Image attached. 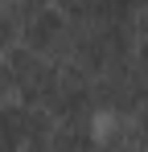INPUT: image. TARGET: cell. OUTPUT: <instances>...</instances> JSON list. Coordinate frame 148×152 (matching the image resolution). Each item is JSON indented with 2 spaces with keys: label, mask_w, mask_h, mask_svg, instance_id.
I'll use <instances>...</instances> for the list:
<instances>
[{
  "label": "cell",
  "mask_w": 148,
  "mask_h": 152,
  "mask_svg": "<svg viewBox=\"0 0 148 152\" xmlns=\"http://www.w3.org/2000/svg\"><path fill=\"white\" fill-rule=\"evenodd\" d=\"M132 33H136V41L148 45V0H140L136 12H132Z\"/></svg>",
  "instance_id": "8"
},
{
  "label": "cell",
  "mask_w": 148,
  "mask_h": 152,
  "mask_svg": "<svg viewBox=\"0 0 148 152\" xmlns=\"http://www.w3.org/2000/svg\"><path fill=\"white\" fill-rule=\"evenodd\" d=\"M41 107H45V115L53 119V124H86V119L99 115V107H95V82L82 74V70L58 62V74H53V82H49Z\"/></svg>",
  "instance_id": "2"
},
{
  "label": "cell",
  "mask_w": 148,
  "mask_h": 152,
  "mask_svg": "<svg viewBox=\"0 0 148 152\" xmlns=\"http://www.w3.org/2000/svg\"><path fill=\"white\" fill-rule=\"evenodd\" d=\"M8 95V74H4V58H0V99Z\"/></svg>",
  "instance_id": "9"
},
{
  "label": "cell",
  "mask_w": 148,
  "mask_h": 152,
  "mask_svg": "<svg viewBox=\"0 0 148 152\" xmlns=\"http://www.w3.org/2000/svg\"><path fill=\"white\" fill-rule=\"evenodd\" d=\"M21 41V4L17 0H0V53L12 50Z\"/></svg>",
  "instance_id": "7"
},
{
  "label": "cell",
  "mask_w": 148,
  "mask_h": 152,
  "mask_svg": "<svg viewBox=\"0 0 148 152\" xmlns=\"http://www.w3.org/2000/svg\"><path fill=\"white\" fill-rule=\"evenodd\" d=\"M53 119L45 115V107L25 103L17 95L0 99V148H45Z\"/></svg>",
  "instance_id": "4"
},
{
  "label": "cell",
  "mask_w": 148,
  "mask_h": 152,
  "mask_svg": "<svg viewBox=\"0 0 148 152\" xmlns=\"http://www.w3.org/2000/svg\"><path fill=\"white\" fill-rule=\"evenodd\" d=\"M0 58H4V74H8V95L41 107L49 82L58 74V58L37 53V50H25V45H12V50H4Z\"/></svg>",
  "instance_id": "3"
},
{
  "label": "cell",
  "mask_w": 148,
  "mask_h": 152,
  "mask_svg": "<svg viewBox=\"0 0 148 152\" xmlns=\"http://www.w3.org/2000/svg\"><path fill=\"white\" fill-rule=\"evenodd\" d=\"M66 33H70V21H66L62 8L49 0V4H37V8H25L21 12V41H17V45L58 58L62 45H66Z\"/></svg>",
  "instance_id": "5"
},
{
  "label": "cell",
  "mask_w": 148,
  "mask_h": 152,
  "mask_svg": "<svg viewBox=\"0 0 148 152\" xmlns=\"http://www.w3.org/2000/svg\"><path fill=\"white\" fill-rule=\"evenodd\" d=\"M62 8V17L70 25H86V21H127L132 25V12L140 0H53Z\"/></svg>",
  "instance_id": "6"
},
{
  "label": "cell",
  "mask_w": 148,
  "mask_h": 152,
  "mask_svg": "<svg viewBox=\"0 0 148 152\" xmlns=\"http://www.w3.org/2000/svg\"><path fill=\"white\" fill-rule=\"evenodd\" d=\"M132 50H136V33L127 21H86V25H70L58 62L82 70L86 78H99L127 62Z\"/></svg>",
  "instance_id": "1"
}]
</instances>
